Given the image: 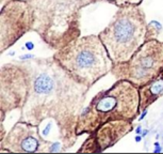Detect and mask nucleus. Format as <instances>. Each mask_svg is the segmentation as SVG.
Returning <instances> with one entry per match:
<instances>
[{
	"instance_id": "9",
	"label": "nucleus",
	"mask_w": 163,
	"mask_h": 154,
	"mask_svg": "<svg viewBox=\"0 0 163 154\" xmlns=\"http://www.w3.org/2000/svg\"><path fill=\"white\" fill-rule=\"evenodd\" d=\"M41 126L18 120L4 138L0 139L1 152L13 153H44L50 152L52 141L42 135Z\"/></svg>"
},
{
	"instance_id": "17",
	"label": "nucleus",
	"mask_w": 163,
	"mask_h": 154,
	"mask_svg": "<svg viewBox=\"0 0 163 154\" xmlns=\"http://www.w3.org/2000/svg\"><path fill=\"white\" fill-rule=\"evenodd\" d=\"M147 112H148V108L145 109V110H143L142 113H141V116L139 117V121H142V120L144 119V118H145L146 115H147Z\"/></svg>"
},
{
	"instance_id": "23",
	"label": "nucleus",
	"mask_w": 163,
	"mask_h": 154,
	"mask_svg": "<svg viewBox=\"0 0 163 154\" xmlns=\"http://www.w3.org/2000/svg\"><path fill=\"white\" fill-rule=\"evenodd\" d=\"M21 1H30V0H21Z\"/></svg>"
},
{
	"instance_id": "12",
	"label": "nucleus",
	"mask_w": 163,
	"mask_h": 154,
	"mask_svg": "<svg viewBox=\"0 0 163 154\" xmlns=\"http://www.w3.org/2000/svg\"><path fill=\"white\" fill-rule=\"evenodd\" d=\"M162 24L157 21H149L147 25V35H146V41L148 40H153L157 38V36L161 33L162 31Z\"/></svg>"
},
{
	"instance_id": "4",
	"label": "nucleus",
	"mask_w": 163,
	"mask_h": 154,
	"mask_svg": "<svg viewBox=\"0 0 163 154\" xmlns=\"http://www.w3.org/2000/svg\"><path fill=\"white\" fill-rule=\"evenodd\" d=\"M53 58L77 81L89 88L111 73L114 65L104 43L96 34L79 36L56 50Z\"/></svg>"
},
{
	"instance_id": "16",
	"label": "nucleus",
	"mask_w": 163,
	"mask_h": 154,
	"mask_svg": "<svg viewBox=\"0 0 163 154\" xmlns=\"http://www.w3.org/2000/svg\"><path fill=\"white\" fill-rule=\"evenodd\" d=\"M25 46H26L27 50H29V52H31V50H33V49H34V44H33L31 41H29V42L26 43V44H25Z\"/></svg>"
},
{
	"instance_id": "13",
	"label": "nucleus",
	"mask_w": 163,
	"mask_h": 154,
	"mask_svg": "<svg viewBox=\"0 0 163 154\" xmlns=\"http://www.w3.org/2000/svg\"><path fill=\"white\" fill-rule=\"evenodd\" d=\"M98 1V0H96ZM104 1H108L110 3L115 4L117 8L123 7V6H126V4H132V6H140V4L143 2V0H104Z\"/></svg>"
},
{
	"instance_id": "15",
	"label": "nucleus",
	"mask_w": 163,
	"mask_h": 154,
	"mask_svg": "<svg viewBox=\"0 0 163 154\" xmlns=\"http://www.w3.org/2000/svg\"><path fill=\"white\" fill-rule=\"evenodd\" d=\"M35 58L34 55H31V54H25V55H20L18 57V60H21V61H25V60H30Z\"/></svg>"
},
{
	"instance_id": "10",
	"label": "nucleus",
	"mask_w": 163,
	"mask_h": 154,
	"mask_svg": "<svg viewBox=\"0 0 163 154\" xmlns=\"http://www.w3.org/2000/svg\"><path fill=\"white\" fill-rule=\"evenodd\" d=\"M134 129L132 121L129 120H112L108 121L89 135L78 152L79 153H100L132 132Z\"/></svg>"
},
{
	"instance_id": "1",
	"label": "nucleus",
	"mask_w": 163,
	"mask_h": 154,
	"mask_svg": "<svg viewBox=\"0 0 163 154\" xmlns=\"http://www.w3.org/2000/svg\"><path fill=\"white\" fill-rule=\"evenodd\" d=\"M28 74V95L20 108V121L40 125L53 120L62 151L76 144V126L90 88L80 84L52 57L15 60Z\"/></svg>"
},
{
	"instance_id": "14",
	"label": "nucleus",
	"mask_w": 163,
	"mask_h": 154,
	"mask_svg": "<svg viewBox=\"0 0 163 154\" xmlns=\"http://www.w3.org/2000/svg\"><path fill=\"white\" fill-rule=\"evenodd\" d=\"M52 127H53V120H52V121H49V122L47 123V125H46L45 130L42 131V135L45 137V138L48 137L49 132H50V129H52Z\"/></svg>"
},
{
	"instance_id": "21",
	"label": "nucleus",
	"mask_w": 163,
	"mask_h": 154,
	"mask_svg": "<svg viewBox=\"0 0 163 154\" xmlns=\"http://www.w3.org/2000/svg\"><path fill=\"white\" fill-rule=\"evenodd\" d=\"M147 133H148V131H143L142 134H141V135H142L143 137H145L146 135H147Z\"/></svg>"
},
{
	"instance_id": "18",
	"label": "nucleus",
	"mask_w": 163,
	"mask_h": 154,
	"mask_svg": "<svg viewBox=\"0 0 163 154\" xmlns=\"http://www.w3.org/2000/svg\"><path fill=\"white\" fill-rule=\"evenodd\" d=\"M155 147H156V149H155V151H153V153H160L161 152V147H160V144L159 142H155Z\"/></svg>"
},
{
	"instance_id": "6",
	"label": "nucleus",
	"mask_w": 163,
	"mask_h": 154,
	"mask_svg": "<svg viewBox=\"0 0 163 154\" xmlns=\"http://www.w3.org/2000/svg\"><path fill=\"white\" fill-rule=\"evenodd\" d=\"M163 71V42L148 40L127 62L114 64L111 73L117 79H126L141 88L156 79Z\"/></svg>"
},
{
	"instance_id": "5",
	"label": "nucleus",
	"mask_w": 163,
	"mask_h": 154,
	"mask_svg": "<svg viewBox=\"0 0 163 154\" xmlns=\"http://www.w3.org/2000/svg\"><path fill=\"white\" fill-rule=\"evenodd\" d=\"M147 21L139 6L119 7L107 27L98 33L113 64L127 62L146 42Z\"/></svg>"
},
{
	"instance_id": "22",
	"label": "nucleus",
	"mask_w": 163,
	"mask_h": 154,
	"mask_svg": "<svg viewBox=\"0 0 163 154\" xmlns=\"http://www.w3.org/2000/svg\"><path fill=\"white\" fill-rule=\"evenodd\" d=\"M15 55V52H11V53L8 54V56H14Z\"/></svg>"
},
{
	"instance_id": "11",
	"label": "nucleus",
	"mask_w": 163,
	"mask_h": 154,
	"mask_svg": "<svg viewBox=\"0 0 163 154\" xmlns=\"http://www.w3.org/2000/svg\"><path fill=\"white\" fill-rule=\"evenodd\" d=\"M140 111L142 112L163 95V71L156 79L139 88Z\"/></svg>"
},
{
	"instance_id": "8",
	"label": "nucleus",
	"mask_w": 163,
	"mask_h": 154,
	"mask_svg": "<svg viewBox=\"0 0 163 154\" xmlns=\"http://www.w3.org/2000/svg\"><path fill=\"white\" fill-rule=\"evenodd\" d=\"M28 74L20 64L5 63L0 70V111L9 113L20 109L28 95Z\"/></svg>"
},
{
	"instance_id": "2",
	"label": "nucleus",
	"mask_w": 163,
	"mask_h": 154,
	"mask_svg": "<svg viewBox=\"0 0 163 154\" xmlns=\"http://www.w3.org/2000/svg\"><path fill=\"white\" fill-rule=\"evenodd\" d=\"M96 0H30L32 31L55 52L81 36V10Z\"/></svg>"
},
{
	"instance_id": "3",
	"label": "nucleus",
	"mask_w": 163,
	"mask_h": 154,
	"mask_svg": "<svg viewBox=\"0 0 163 154\" xmlns=\"http://www.w3.org/2000/svg\"><path fill=\"white\" fill-rule=\"evenodd\" d=\"M140 112L139 88L126 79H117L109 89L98 92L82 109L77 122L76 134L78 137L84 134L90 135L112 120L133 122Z\"/></svg>"
},
{
	"instance_id": "20",
	"label": "nucleus",
	"mask_w": 163,
	"mask_h": 154,
	"mask_svg": "<svg viewBox=\"0 0 163 154\" xmlns=\"http://www.w3.org/2000/svg\"><path fill=\"white\" fill-rule=\"evenodd\" d=\"M142 139H143V136L141 135V134H140V135H136L134 138L135 142H140V141H142Z\"/></svg>"
},
{
	"instance_id": "19",
	"label": "nucleus",
	"mask_w": 163,
	"mask_h": 154,
	"mask_svg": "<svg viewBox=\"0 0 163 154\" xmlns=\"http://www.w3.org/2000/svg\"><path fill=\"white\" fill-rule=\"evenodd\" d=\"M142 132H143V130H142V127H141V125H139L136 129H135V134L136 135H140V134H142Z\"/></svg>"
},
{
	"instance_id": "7",
	"label": "nucleus",
	"mask_w": 163,
	"mask_h": 154,
	"mask_svg": "<svg viewBox=\"0 0 163 154\" xmlns=\"http://www.w3.org/2000/svg\"><path fill=\"white\" fill-rule=\"evenodd\" d=\"M32 27L33 11L29 1L9 0L0 11V53L32 31Z\"/></svg>"
}]
</instances>
